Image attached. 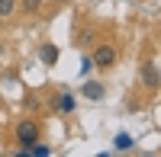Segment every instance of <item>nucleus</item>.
Instances as JSON below:
<instances>
[{"label": "nucleus", "instance_id": "obj_1", "mask_svg": "<svg viewBox=\"0 0 161 157\" xmlns=\"http://www.w3.org/2000/svg\"><path fill=\"white\" fill-rule=\"evenodd\" d=\"M39 135H42V128H39V122H36V119H23V122L16 125V141H19L23 148L36 144V141H39Z\"/></svg>", "mask_w": 161, "mask_h": 157}, {"label": "nucleus", "instance_id": "obj_2", "mask_svg": "<svg viewBox=\"0 0 161 157\" xmlns=\"http://www.w3.org/2000/svg\"><path fill=\"white\" fill-rule=\"evenodd\" d=\"M93 68H113L116 64V48L113 45H97V51H93Z\"/></svg>", "mask_w": 161, "mask_h": 157}, {"label": "nucleus", "instance_id": "obj_3", "mask_svg": "<svg viewBox=\"0 0 161 157\" xmlns=\"http://www.w3.org/2000/svg\"><path fill=\"white\" fill-rule=\"evenodd\" d=\"M142 80H145V87H158V64L152 61V64H145V68H142Z\"/></svg>", "mask_w": 161, "mask_h": 157}, {"label": "nucleus", "instance_id": "obj_4", "mask_svg": "<svg viewBox=\"0 0 161 157\" xmlns=\"http://www.w3.org/2000/svg\"><path fill=\"white\" fill-rule=\"evenodd\" d=\"M39 55H42V64H48V68H52V64L58 61V48L52 45V42H45V45H42V51H39Z\"/></svg>", "mask_w": 161, "mask_h": 157}, {"label": "nucleus", "instance_id": "obj_5", "mask_svg": "<svg viewBox=\"0 0 161 157\" xmlns=\"http://www.w3.org/2000/svg\"><path fill=\"white\" fill-rule=\"evenodd\" d=\"M55 109H61V112H71V109H74V96L61 90V96L55 99Z\"/></svg>", "mask_w": 161, "mask_h": 157}, {"label": "nucleus", "instance_id": "obj_6", "mask_svg": "<svg viewBox=\"0 0 161 157\" xmlns=\"http://www.w3.org/2000/svg\"><path fill=\"white\" fill-rule=\"evenodd\" d=\"M87 99H103V87L100 84H84V90H80Z\"/></svg>", "mask_w": 161, "mask_h": 157}, {"label": "nucleus", "instance_id": "obj_7", "mask_svg": "<svg viewBox=\"0 0 161 157\" xmlns=\"http://www.w3.org/2000/svg\"><path fill=\"white\" fill-rule=\"evenodd\" d=\"M16 10V0H0V19H10Z\"/></svg>", "mask_w": 161, "mask_h": 157}, {"label": "nucleus", "instance_id": "obj_8", "mask_svg": "<svg viewBox=\"0 0 161 157\" xmlns=\"http://www.w3.org/2000/svg\"><path fill=\"white\" fill-rule=\"evenodd\" d=\"M116 148H119V151H129V148H132V138H129V135H119V138H116Z\"/></svg>", "mask_w": 161, "mask_h": 157}, {"label": "nucleus", "instance_id": "obj_9", "mask_svg": "<svg viewBox=\"0 0 161 157\" xmlns=\"http://www.w3.org/2000/svg\"><path fill=\"white\" fill-rule=\"evenodd\" d=\"M39 7H42V0H23V10L26 13H36Z\"/></svg>", "mask_w": 161, "mask_h": 157}, {"label": "nucleus", "instance_id": "obj_10", "mask_svg": "<svg viewBox=\"0 0 161 157\" xmlns=\"http://www.w3.org/2000/svg\"><path fill=\"white\" fill-rule=\"evenodd\" d=\"M90 71H93V61H90V58H84V61H80V74H84V77H87Z\"/></svg>", "mask_w": 161, "mask_h": 157}]
</instances>
